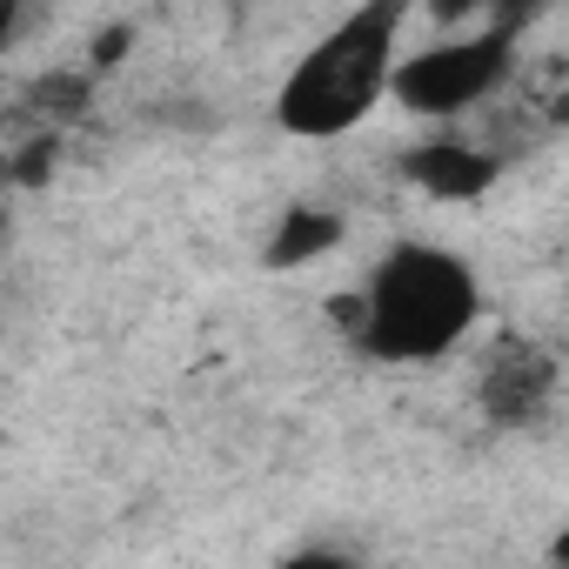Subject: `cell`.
<instances>
[{"label": "cell", "mask_w": 569, "mask_h": 569, "mask_svg": "<svg viewBox=\"0 0 569 569\" xmlns=\"http://www.w3.org/2000/svg\"><path fill=\"white\" fill-rule=\"evenodd\" d=\"M0 234H8V208H0Z\"/></svg>", "instance_id": "obj_14"}, {"label": "cell", "mask_w": 569, "mask_h": 569, "mask_svg": "<svg viewBox=\"0 0 569 569\" xmlns=\"http://www.w3.org/2000/svg\"><path fill=\"white\" fill-rule=\"evenodd\" d=\"M362 322L356 342L376 362H442L482 316V281L462 254L436 241H402L362 281Z\"/></svg>", "instance_id": "obj_2"}, {"label": "cell", "mask_w": 569, "mask_h": 569, "mask_svg": "<svg viewBox=\"0 0 569 569\" xmlns=\"http://www.w3.org/2000/svg\"><path fill=\"white\" fill-rule=\"evenodd\" d=\"M509 74H516V28L489 21L476 34H442L416 54H396L389 94L422 121H456V114L482 108Z\"/></svg>", "instance_id": "obj_3"}, {"label": "cell", "mask_w": 569, "mask_h": 569, "mask_svg": "<svg viewBox=\"0 0 569 569\" xmlns=\"http://www.w3.org/2000/svg\"><path fill=\"white\" fill-rule=\"evenodd\" d=\"M8 168H14V154H8V148H0V194H8Z\"/></svg>", "instance_id": "obj_13"}, {"label": "cell", "mask_w": 569, "mask_h": 569, "mask_svg": "<svg viewBox=\"0 0 569 569\" xmlns=\"http://www.w3.org/2000/svg\"><path fill=\"white\" fill-rule=\"evenodd\" d=\"M54 154H61V141H54V134L28 141V148L14 154V168H8V188H48V174H54Z\"/></svg>", "instance_id": "obj_8"}, {"label": "cell", "mask_w": 569, "mask_h": 569, "mask_svg": "<svg viewBox=\"0 0 569 569\" xmlns=\"http://www.w3.org/2000/svg\"><path fill=\"white\" fill-rule=\"evenodd\" d=\"M416 14H429V28H462V21H476V14H489V0H416Z\"/></svg>", "instance_id": "obj_9"}, {"label": "cell", "mask_w": 569, "mask_h": 569, "mask_svg": "<svg viewBox=\"0 0 569 569\" xmlns=\"http://www.w3.org/2000/svg\"><path fill=\"white\" fill-rule=\"evenodd\" d=\"M536 8H542V0H489V14H496V21H509V28H522Z\"/></svg>", "instance_id": "obj_12"}, {"label": "cell", "mask_w": 569, "mask_h": 569, "mask_svg": "<svg viewBox=\"0 0 569 569\" xmlns=\"http://www.w3.org/2000/svg\"><path fill=\"white\" fill-rule=\"evenodd\" d=\"M28 28V0H0V54H8Z\"/></svg>", "instance_id": "obj_11"}, {"label": "cell", "mask_w": 569, "mask_h": 569, "mask_svg": "<svg viewBox=\"0 0 569 569\" xmlns=\"http://www.w3.org/2000/svg\"><path fill=\"white\" fill-rule=\"evenodd\" d=\"M342 234H349V221H342L336 208H322V201H296V208H281V221H274L261 261H268L274 274H289V268H309V261L336 254Z\"/></svg>", "instance_id": "obj_6"}, {"label": "cell", "mask_w": 569, "mask_h": 569, "mask_svg": "<svg viewBox=\"0 0 569 569\" xmlns=\"http://www.w3.org/2000/svg\"><path fill=\"white\" fill-rule=\"evenodd\" d=\"M128 34H134V28H101V41H94V54H88V74H94V68H114V61L128 54Z\"/></svg>", "instance_id": "obj_10"}, {"label": "cell", "mask_w": 569, "mask_h": 569, "mask_svg": "<svg viewBox=\"0 0 569 569\" xmlns=\"http://www.w3.org/2000/svg\"><path fill=\"white\" fill-rule=\"evenodd\" d=\"M416 0H356V8L289 68L274 94V128L296 141H342L349 128H362L382 94H389V68L402 54Z\"/></svg>", "instance_id": "obj_1"}, {"label": "cell", "mask_w": 569, "mask_h": 569, "mask_svg": "<svg viewBox=\"0 0 569 569\" xmlns=\"http://www.w3.org/2000/svg\"><path fill=\"white\" fill-rule=\"evenodd\" d=\"M34 108L54 114V121H74V114L88 108V74H48V81L34 88Z\"/></svg>", "instance_id": "obj_7"}, {"label": "cell", "mask_w": 569, "mask_h": 569, "mask_svg": "<svg viewBox=\"0 0 569 569\" xmlns=\"http://www.w3.org/2000/svg\"><path fill=\"white\" fill-rule=\"evenodd\" d=\"M549 402H556V356L536 349V342L496 349V362L482 369V409H489V422L529 429Z\"/></svg>", "instance_id": "obj_5"}, {"label": "cell", "mask_w": 569, "mask_h": 569, "mask_svg": "<svg viewBox=\"0 0 569 569\" xmlns=\"http://www.w3.org/2000/svg\"><path fill=\"white\" fill-rule=\"evenodd\" d=\"M402 174L429 194V201H482L489 188H496V174H502V154H489L482 141H462V134H436V141H422V148H409L402 154Z\"/></svg>", "instance_id": "obj_4"}]
</instances>
